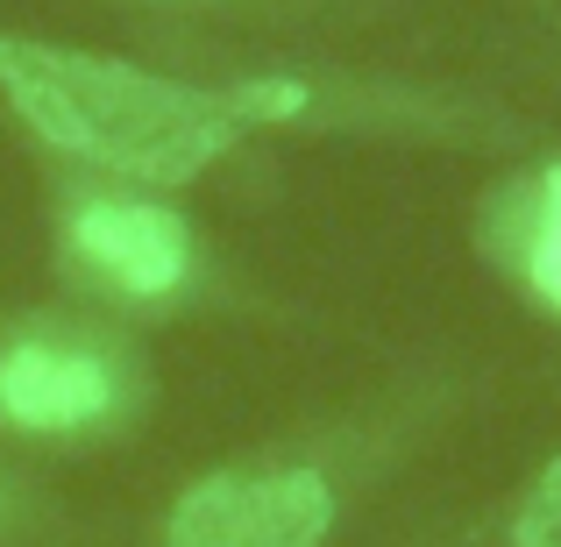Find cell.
I'll list each match as a JSON object with an SVG mask.
<instances>
[{
  "mask_svg": "<svg viewBox=\"0 0 561 547\" xmlns=\"http://www.w3.org/2000/svg\"><path fill=\"white\" fill-rule=\"evenodd\" d=\"M512 547H561V455H554V469H540L534 498L519 505Z\"/></svg>",
  "mask_w": 561,
  "mask_h": 547,
  "instance_id": "cell-6",
  "label": "cell"
},
{
  "mask_svg": "<svg viewBox=\"0 0 561 547\" xmlns=\"http://www.w3.org/2000/svg\"><path fill=\"white\" fill-rule=\"evenodd\" d=\"M107 398H114V377L85 349L22 342L0 356V420L28 426V434H71V426L100 420Z\"/></svg>",
  "mask_w": 561,
  "mask_h": 547,
  "instance_id": "cell-4",
  "label": "cell"
},
{
  "mask_svg": "<svg viewBox=\"0 0 561 547\" xmlns=\"http://www.w3.org/2000/svg\"><path fill=\"white\" fill-rule=\"evenodd\" d=\"M228 107H234V122H277V114H299V107H306V86H291V79H271V86H234Z\"/></svg>",
  "mask_w": 561,
  "mask_h": 547,
  "instance_id": "cell-7",
  "label": "cell"
},
{
  "mask_svg": "<svg viewBox=\"0 0 561 547\" xmlns=\"http://www.w3.org/2000/svg\"><path fill=\"white\" fill-rule=\"evenodd\" d=\"M334 491L313 469H234L192 483L171 512V547H320Z\"/></svg>",
  "mask_w": 561,
  "mask_h": 547,
  "instance_id": "cell-2",
  "label": "cell"
},
{
  "mask_svg": "<svg viewBox=\"0 0 561 547\" xmlns=\"http://www.w3.org/2000/svg\"><path fill=\"white\" fill-rule=\"evenodd\" d=\"M526 277H534V292L561 314V164L540 179V200H534V228H526Z\"/></svg>",
  "mask_w": 561,
  "mask_h": 547,
  "instance_id": "cell-5",
  "label": "cell"
},
{
  "mask_svg": "<svg viewBox=\"0 0 561 547\" xmlns=\"http://www.w3.org/2000/svg\"><path fill=\"white\" fill-rule=\"evenodd\" d=\"M79 257L128 299H164L185 277V220L150 200H93L79 214Z\"/></svg>",
  "mask_w": 561,
  "mask_h": 547,
  "instance_id": "cell-3",
  "label": "cell"
},
{
  "mask_svg": "<svg viewBox=\"0 0 561 547\" xmlns=\"http://www.w3.org/2000/svg\"><path fill=\"white\" fill-rule=\"evenodd\" d=\"M0 93L43 143L142 185L199 179L242 136L234 107L199 86L28 36H0Z\"/></svg>",
  "mask_w": 561,
  "mask_h": 547,
  "instance_id": "cell-1",
  "label": "cell"
}]
</instances>
